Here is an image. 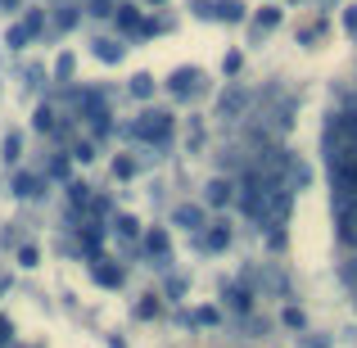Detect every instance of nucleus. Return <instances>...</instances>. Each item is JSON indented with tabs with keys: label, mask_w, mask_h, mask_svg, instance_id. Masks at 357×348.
<instances>
[{
	"label": "nucleus",
	"mask_w": 357,
	"mask_h": 348,
	"mask_svg": "<svg viewBox=\"0 0 357 348\" xmlns=\"http://www.w3.org/2000/svg\"><path fill=\"white\" fill-rule=\"evenodd\" d=\"M86 190H91V186H82V181H73V186H68V195H73V204H86V199H91V195H86Z\"/></svg>",
	"instance_id": "17"
},
{
	"label": "nucleus",
	"mask_w": 357,
	"mask_h": 348,
	"mask_svg": "<svg viewBox=\"0 0 357 348\" xmlns=\"http://www.w3.org/2000/svg\"><path fill=\"white\" fill-rule=\"evenodd\" d=\"M344 27H349V32H353V27H357V5L349 9V14H344Z\"/></svg>",
	"instance_id": "24"
},
{
	"label": "nucleus",
	"mask_w": 357,
	"mask_h": 348,
	"mask_svg": "<svg viewBox=\"0 0 357 348\" xmlns=\"http://www.w3.org/2000/svg\"><path fill=\"white\" fill-rule=\"evenodd\" d=\"M91 276H96L100 285H109V289H118V285H122V271H118L109 258H96V262H91Z\"/></svg>",
	"instance_id": "2"
},
{
	"label": "nucleus",
	"mask_w": 357,
	"mask_h": 348,
	"mask_svg": "<svg viewBox=\"0 0 357 348\" xmlns=\"http://www.w3.org/2000/svg\"><path fill=\"white\" fill-rule=\"evenodd\" d=\"M149 91H154V82H149V77H145V73H140V77H136V82H131V96H140V100H145V96H149Z\"/></svg>",
	"instance_id": "12"
},
{
	"label": "nucleus",
	"mask_w": 357,
	"mask_h": 348,
	"mask_svg": "<svg viewBox=\"0 0 357 348\" xmlns=\"http://www.w3.org/2000/svg\"><path fill=\"white\" fill-rule=\"evenodd\" d=\"M145 249H149V253H163V249H167V235H163V231H149V235H145Z\"/></svg>",
	"instance_id": "10"
},
{
	"label": "nucleus",
	"mask_w": 357,
	"mask_h": 348,
	"mask_svg": "<svg viewBox=\"0 0 357 348\" xmlns=\"http://www.w3.org/2000/svg\"><path fill=\"white\" fill-rule=\"evenodd\" d=\"M118 23L127 27V32H136V27H140V14H136V9H122V14H118Z\"/></svg>",
	"instance_id": "13"
},
{
	"label": "nucleus",
	"mask_w": 357,
	"mask_h": 348,
	"mask_svg": "<svg viewBox=\"0 0 357 348\" xmlns=\"http://www.w3.org/2000/svg\"><path fill=\"white\" fill-rule=\"evenodd\" d=\"M240 105H244V91H240V86H231L227 96H222V114H236Z\"/></svg>",
	"instance_id": "9"
},
{
	"label": "nucleus",
	"mask_w": 357,
	"mask_h": 348,
	"mask_svg": "<svg viewBox=\"0 0 357 348\" xmlns=\"http://www.w3.org/2000/svg\"><path fill=\"white\" fill-rule=\"evenodd\" d=\"M5 348H9V344H5Z\"/></svg>",
	"instance_id": "25"
},
{
	"label": "nucleus",
	"mask_w": 357,
	"mask_h": 348,
	"mask_svg": "<svg viewBox=\"0 0 357 348\" xmlns=\"http://www.w3.org/2000/svg\"><path fill=\"white\" fill-rule=\"evenodd\" d=\"M5 41L18 50V45H23V41H32V36H27V27H23V23H14V27H9V36H5Z\"/></svg>",
	"instance_id": "11"
},
{
	"label": "nucleus",
	"mask_w": 357,
	"mask_h": 348,
	"mask_svg": "<svg viewBox=\"0 0 357 348\" xmlns=\"http://www.w3.org/2000/svg\"><path fill=\"white\" fill-rule=\"evenodd\" d=\"M208 14L222 18V23H240V18H244V5H240V0H222L218 9H208Z\"/></svg>",
	"instance_id": "4"
},
{
	"label": "nucleus",
	"mask_w": 357,
	"mask_h": 348,
	"mask_svg": "<svg viewBox=\"0 0 357 348\" xmlns=\"http://www.w3.org/2000/svg\"><path fill=\"white\" fill-rule=\"evenodd\" d=\"M199 218H204V213L195 209V204H185V209H176V227H199Z\"/></svg>",
	"instance_id": "8"
},
{
	"label": "nucleus",
	"mask_w": 357,
	"mask_h": 348,
	"mask_svg": "<svg viewBox=\"0 0 357 348\" xmlns=\"http://www.w3.org/2000/svg\"><path fill=\"white\" fill-rule=\"evenodd\" d=\"M280 23V9H262L258 14V27H276Z\"/></svg>",
	"instance_id": "18"
},
{
	"label": "nucleus",
	"mask_w": 357,
	"mask_h": 348,
	"mask_svg": "<svg viewBox=\"0 0 357 348\" xmlns=\"http://www.w3.org/2000/svg\"><path fill=\"white\" fill-rule=\"evenodd\" d=\"M114 172L122 176V181H127V176H136V163H131V158H118V163H114Z\"/></svg>",
	"instance_id": "19"
},
{
	"label": "nucleus",
	"mask_w": 357,
	"mask_h": 348,
	"mask_svg": "<svg viewBox=\"0 0 357 348\" xmlns=\"http://www.w3.org/2000/svg\"><path fill=\"white\" fill-rule=\"evenodd\" d=\"M96 54H100L105 63H118V59H122V45H118V41H96Z\"/></svg>",
	"instance_id": "7"
},
{
	"label": "nucleus",
	"mask_w": 357,
	"mask_h": 348,
	"mask_svg": "<svg viewBox=\"0 0 357 348\" xmlns=\"http://www.w3.org/2000/svg\"><path fill=\"white\" fill-rule=\"evenodd\" d=\"M131 131H136V140H145V145H163V140L172 136V118L167 114H140Z\"/></svg>",
	"instance_id": "1"
},
{
	"label": "nucleus",
	"mask_w": 357,
	"mask_h": 348,
	"mask_svg": "<svg viewBox=\"0 0 357 348\" xmlns=\"http://www.w3.org/2000/svg\"><path fill=\"white\" fill-rule=\"evenodd\" d=\"M14 190H18V195H41V190H36V176H18Z\"/></svg>",
	"instance_id": "14"
},
{
	"label": "nucleus",
	"mask_w": 357,
	"mask_h": 348,
	"mask_svg": "<svg viewBox=\"0 0 357 348\" xmlns=\"http://www.w3.org/2000/svg\"><path fill=\"white\" fill-rule=\"evenodd\" d=\"M18 262H23V267H32V262H36V249H32V244H27V249H18Z\"/></svg>",
	"instance_id": "22"
},
{
	"label": "nucleus",
	"mask_w": 357,
	"mask_h": 348,
	"mask_svg": "<svg viewBox=\"0 0 357 348\" xmlns=\"http://www.w3.org/2000/svg\"><path fill=\"white\" fill-rule=\"evenodd\" d=\"M199 244H204V249H213V253H218V249H227V244H231V231H227V227H213L208 235H199Z\"/></svg>",
	"instance_id": "5"
},
{
	"label": "nucleus",
	"mask_w": 357,
	"mask_h": 348,
	"mask_svg": "<svg viewBox=\"0 0 357 348\" xmlns=\"http://www.w3.org/2000/svg\"><path fill=\"white\" fill-rule=\"evenodd\" d=\"M9 335H14V326H9V321H5V317H0V348H5V344H9Z\"/></svg>",
	"instance_id": "23"
},
{
	"label": "nucleus",
	"mask_w": 357,
	"mask_h": 348,
	"mask_svg": "<svg viewBox=\"0 0 357 348\" xmlns=\"http://www.w3.org/2000/svg\"><path fill=\"white\" fill-rule=\"evenodd\" d=\"M195 82H199V73H195V68H181V73H172L167 91H172V96H190V91H195Z\"/></svg>",
	"instance_id": "3"
},
{
	"label": "nucleus",
	"mask_w": 357,
	"mask_h": 348,
	"mask_svg": "<svg viewBox=\"0 0 357 348\" xmlns=\"http://www.w3.org/2000/svg\"><path fill=\"white\" fill-rule=\"evenodd\" d=\"M231 308H236V312H249V294H244V289H231Z\"/></svg>",
	"instance_id": "15"
},
{
	"label": "nucleus",
	"mask_w": 357,
	"mask_h": 348,
	"mask_svg": "<svg viewBox=\"0 0 357 348\" xmlns=\"http://www.w3.org/2000/svg\"><path fill=\"white\" fill-rule=\"evenodd\" d=\"M54 73H59V77H68V73H73V54H63V59L54 63Z\"/></svg>",
	"instance_id": "21"
},
{
	"label": "nucleus",
	"mask_w": 357,
	"mask_h": 348,
	"mask_svg": "<svg viewBox=\"0 0 357 348\" xmlns=\"http://www.w3.org/2000/svg\"><path fill=\"white\" fill-rule=\"evenodd\" d=\"M118 231H122V235H136L140 222H136V218H118Z\"/></svg>",
	"instance_id": "20"
},
{
	"label": "nucleus",
	"mask_w": 357,
	"mask_h": 348,
	"mask_svg": "<svg viewBox=\"0 0 357 348\" xmlns=\"http://www.w3.org/2000/svg\"><path fill=\"white\" fill-rule=\"evenodd\" d=\"M36 131H54V114H50V109H36Z\"/></svg>",
	"instance_id": "16"
},
{
	"label": "nucleus",
	"mask_w": 357,
	"mask_h": 348,
	"mask_svg": "<svg viewBox=\"0 0 357 348\" xmlns=\"http://www.w3.org/2000/svg\"><path fill=\"white\" fill-rule=\"evenodd\" d=\"M208 204L213 209H227L231 204V181H208Z\"/></svg>",
	"instance_id": "6"
}]
</instances>
